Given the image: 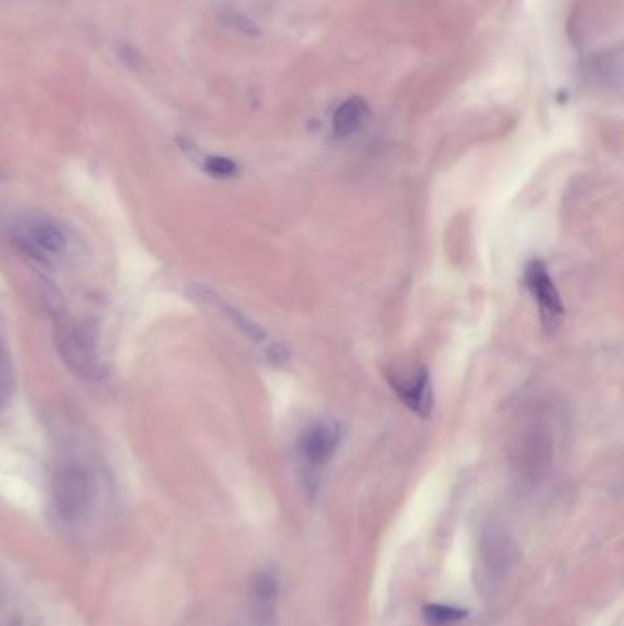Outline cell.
<instances>
[{"label":"cell","instance_id":"6da1fadb","mask_svg":"<svg viewBox=\"0 0 624 626\" xmlns=\"http://www.w3.org/2000/svg\"><path fill=\"white\" fill-rule=\"evenodd\" d=\"M11 244L37 264L61 266L72 253V235L61 222L43 213L15 216L6 226Z\"/></svg>","mask_w":624,"mask_h":626},{"label":"cell","instance_id":"7a4b0ae2","mask_svg":"<svg viewBox=\"0 0 624 626\" xmlns=\"http://www.w3.org/2000/svg\"><path fill=\"white\" fill-rule=\"evenodd\" d=\"M44 303L55 323V345L68 368L83 378H92L97 372L96 339L92 332L74 323L66 312L65 301L55 290L44 292Z\"/></svg>","mask_w":624,"mask_h":626},{"label":"cell","instance_id":"3957f363","mask_svg":"<svg viewBox=\"0 0 624 626\" xmlns=\"http://www.w3.org/2000/svg\"><path fill=\"white\" fill-rule=\"evenodd\" d=\"M96 478L85 465H65L54 478L52 498L59 519L68 524L87 515L96 500Z\"/></svg>","mask_w":624,"mask_h":626},{"label":"cell","instance_id":"277c9868","mask_svg":"<svg viewBox=\"0 0 624 626\" xmlns=\"http://www.w3.org/2000/svg\"><path fill=\"white\" fill-rule=\"evenodd\" d=\"M526 286L535 299L540 313V323L546 332H555L564 317V304L559 290L542 260H531L526 268Z\"/></svg>","mask_w":624,"mask_h":626},{"label":"cell","instance_id":"5b68a950","mask_svg":"<svg viewBox=\"0 0 624 626\" xmlns=\"http://www.w3.org/2000/svg\"><path fill=\"white\" fill-rule=\"evenodd\" d=\"M341 443V427L335 421H321L315 423L301 436L302 458L313 465L321 467L328 464Z\"/></svg>","mask_w":624,"mask_h":626},{"label":"cell","instance_id":"8992f818","mask_svg":"<svg viewBox=\"0 0 624 626\" xmlns=\"http://www.w3.org/2000/svg\"><path fill=\"white\" fill-rule=\"evenodd\" d=\"M394 390L398 392L399 400L403 401L410 411L416 412L423 418L431 416L434 396H432L431 376L425 368L418 370L407 381H394Z\"/></svg>","mask_w":624,"mask_h":626},{"label":"cell","instance_id":"52a82bcc","mask_svg":"<svg viewBox=\"0 0 624 626\" xmlns=\"http://www.w3.org/2000/svg\"><path fill=\"white\" fill-rule=\"evenodd\" d=\"M368 119V105L365 99L350 98L335 110L334 132L337 138H350L365 125Z\"/></svg>","mask_w":624,"mask_h":626},{"label":"cell","instance_id":"ba28073f","mask_svg":"<svg viewBox=\"0 0 624 626\" xmlns=\"http://www.w3.org/2000/svg\"><path fill=\"white\" fill-rule=\"evenodd\" d=\"M277 599V579L271 573H260L253 583V601L259 610L271 608Z\"/></svg>","mask_w":624,"mask_h":626},{"label":"cell","instance_id":"9c48e42d","mask_svg":"<svg viewBox=\"0 0 624 626\" xmlns=\"http://www.w3.org/2000/svg\"><path fill=\"white\" fill-rule=\"evenodd\" d=\"M423 614H425L427 621H429L431 625L436 626L454 623V621H460V619L465 617V612H463V610H458V608H452V606L445 605H429L425 608V610H423Z\"/></svg>","mask_w":624,"mask_h":626},{"label":"cell","instance_id":"30bf717a","mask_svg":"<svg viewBox=\"0 0 624 626\" xmlns=\"http://www.w3.org/2000/svg\"><path fill=\"white\" fill-rule=\"evenodd\" d=\"M204 169L205 173H209L211 176H215V178H222V180L235 178L238 174L237 163L229 160V158H224V156H207L204 162Z\"/></svg>","mask_w":624,"mask_h":626}]
</instances>
